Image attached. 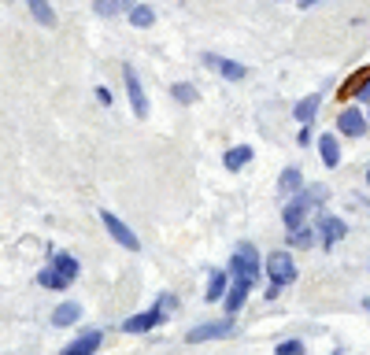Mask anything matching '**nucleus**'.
<instances>
[{
	"label": "nucleus",
	"mask_w": 370,
	"mask_h": 355,
	"mask_svg": "<svg viewBox=\"0 0 370 355\" xmlns=\"http://www.w3.org/2000/svg\"><path fill=\"white\" fill-rule=\"evenodd\" d=\"M278 355H303V344L300 340H281L278 344Z\"/></svg>",
	"instance_id": "bb28decb"
},
{
	"label": "nucleus",
	"mask_w": 370,
	"mask_h": 355,
	"mask_svg": "<svg viewBox=\"0 0 370 355\" xmlns=\"http://www.w3.org/2000/svg\"><path fill=\"white\" fill-rule=\"evenodd\" d=\"M126 8H134V4H130V0H93V12H96V15H104V19L123 15Z\"/></svg>",
	"instance_id": "dca6fc26"
},
{
	"label": "nucleus",
	"mask_w": 370,
	"mask_h": 355,
	"mask_svg": "<svg viewBox=\"0 0 370 355\" xmlns=\"http://www.w3.org/2000/svg\"><path fill=\"white\" fill-rule=\"evenodd\" d=\"M100 222H104V230L112 233V241H118V244H123L126 252H137V248H141V241L134 237V230H130V226H126L123 219H115V215L107 211V208L100 211Z\"/></svg>",
	"instance_id": "7ed1b4c3"
},
{
	"label": "nucleus",
	"mask_w": 370,
	"mask_h": 355,
	"mask_svg": "<svg viewBox=\"0 0 370 355\" xmlns=\"http://www.w3.org/2000/svg\"><path fill=\"white\" fill-rule=\"evenodd\" d=\"M26 8L34 12V19L41 26H56V12L49 8V0H26Z\"/></svg>",
	"instance_id": "6ab92c4d"
},
{
	"label": "nucleus",
	"mask_w": 370,
	"mask_h": 355,
	"mask_svg": "<svg viewBox=\"0 0 370 355\" xmlns=\"http://www.w3.org/2000/svg\"><path fill=\"white\" fill-rule=\"evenodd\" d=\"M319 152H322V163H326V167H337V163H341V148H337V137L322 134V137H319Z\"/></svg>",
	"instance_id": "4468645a"
},
{
	"label": "nucleus",
	"mask_w": 370,
	"mask_h": 355,
	"mask_svg": "<svg viewBox=\"0 0 370 355\" xmlns=\"http://www.w3.org/2000/svg\"><path fill=\"white\" fill-rule=\"evenodd\" d=\"M319 233L326 237V244H337L341 237H348V226L341 219H330V215H322L319 219Z\"/></svg>",
	"instance_id": "9d476101"
},
{
	"label": "nucleus",
	"mask_w": 370,
	"mask_h": 355,
	"mask_svg": "<svg viewBox=\"0 0 370 355\" xmlns=\"http://www.w3.org/2000/svg\"><path fill=\"white\" fill-rule=\"evenodd\" d=\"M52 271H60L67 282H74V277H78V260L67 255V252H60V255H52Z\"/></svg>",
	"instance_id": "f3484780"
},
{
	"label": "nucleus",
	"mask_w": 370,
	"mask_h": 355,
	"mask_svg": "<svg viewBox=\"0 0 370 355\" xmlns=\"http://www.w3.org/2000/svg\"><path fill=\"white\" fill-rule=\"evenodd\" d=\"M204 63H208V67H215V71L222 74V78H230V82L245 78V67H241V63H230V60H222V56H204Z\"/></svg>",
	"instance_id": "9b49d317"
},
{
	"label": "nucleus",
	"mask_w": 370,
	"mask_h": 355,
	"mask_svg": "<svg viewBox=\"0 0 370 355\" xmlns=\"http://www.w3.org/2000/svg\"><path fill=\"white\" fill-rule=\"evenodd\" d=\"M337 130L344 137H363L367 134V115L355 111V107H344V111L337 115Z\"/></svg>",
	"instance_id": "423d86ee"
},
{
	"label": "nucleus",
	"mask_w": 370,
	"mask_h": 355,
	"mask_svg": "<svg viewBox=\"0 0 370 355\" xmlns=\"http://www.w3.org/2000/svg\"><path fill=\"white\" fill-rule=\"evenodd\" d=\"M248 159H252V148H248V145H237V148H230V152H226L222 163H226V170H241Z\"/></svg>",
	"instance_id": "aec40b11"
},
{
	"label": "nucleus",
	"mask_w": 370,
	"mask_h": 355,
	"mask_svg": "<svg viewBox=\"0 0 370 355\" xmlns=\"http://www.w3.org/2000/svg\"><path fill=\"white\" fill-rule=\"evenodd\" d=\"M82 318V307L78 304H60L52 311V326H74V322Z\"/></svg>",
	"instance_id": "2eb2a0df"
},
{
	"label": "nucleus",
	"mask_w": 370,
	"mask_h": 355,
	"mask_svg": "<svg viewBox=\"0 0 370 355\" xmlns=\"http://www.w3.org/2000/svg\"><path fill=\"white\" fill-rule=\"evenodd\" d=\"M367 181H370V170H367Z\"/></svg>",
	"instance_id": "2f4dec72"
},
{
	"label": "nucleus",
	"mask_w": 370,
	"mask_h": 355,
	"mask_svg": "<svg viewBox=\"0 0 370 355\" xmlns=\"http://www.w3.org/2000/svg\"><path fill=\"white\" fill-rule=\"evenodd\" d=\"M303 189V174L297 167H289V170H281V192H300Z\"/></svg>",
	"instance_id": "4be33fe9"
},
{
	"label": "nucleus",
	"mask_w": 370,
	"mask_h": 355,
	"mask_svg": "<svg viewBox=\"0 0 370 355\" xmlns=\"http://www.w3.org/2000/svg\"><path fill=\"white\" fill-rule=\"evenodd\" d=\"M100 340H104V337H100V329H85L82 337L74 340V344H67V348H63L60 355H93L96 348H100Z\"/></svg>",
	"instance_id": "1a4fd4ad"
},
{
	"label": "nucleus",
	"mask_w": 370,
	"mask_h": 355,
	"mask_svg": "<svg viewBox=\"0 0 370 355\" xmlns=\"http://www.w3.org/2000/svg\"><path fill=\"white\" fill-rule=\"evenodd\" d=\"M37 282L45 285V289H56V293H60V289H67V285H71L67 277H63L60 271H52V266H49V271H41V274H37Z\"/></svg>",
	"instance_id": "5701e85b"
},
{
	"label": "nucleus",
	"mask_w": 370,
	"mask_h": 355,
	"mask_svg": "<svg viewBox=\"0 0 370 355\" xmlns=\"http://www.w3.org/2000/svg\"><path fill=\"white\" fill-rule=\"evenodd\" d=\"M367 82H370V67L355 71L352 78H348V82L341 85V96H344V100H348V96H359V93H363V85H367Z\"/></svg>",
	"instance_id": "a211bd4d"
},
{
	"label": "nucleus",
	"mask_w": 370,
	"mask_h": 355,
	"mask_svg": "<svg viewBox=\"0 0 370 355\" xmlns=\"http://www.w3.org/2000/svg\"><path fill=\"white\" fill-rule=\"evenodd\" d=\"M259 271H267V266H259L256 248L252 244H241V248L234 252V260H230V277H237V282H245V285H256Z\"/></svg>",
	"instance_id": "f257e3e1"
},
{
	"label": "nucleus",
	"mask_w": 370,
	"mask_h": 355,
	"mask_svg": "<svg viewBox=\"0 0 370 355\" xmlns=\"http://www.w3.org/2000/svg\"><path fill=\"white\" fill-rule=\"evenodd\" d=\"M308 211H311L308 197H303V192H297V197L289 200V208H285V215H281V219H285V226H289V230H300V226H303V219H308Z\"/></svg>",
	"instance_id": "6e6552de"
},
{
	"label": "nucleus",
	"mask_w": 370,
	"mask_h": 355,
	"mask_svg": "<svg viewBox=\"0 0 370 355\" xmlns=\"http://www.w3.org/2000/svg\"><path fill=\"white\" fill-rule=\"evenodd\" d=\"M333 355H344V352H333Z\"/></svg>",
	"instance_id": "473e14b6"
},
{
	"label": "nucleus",
	"mask_w": 370,
	"mask_h": 355,
	"mask_svg": "<svg viewBox=\"0 0 370 355\" xmlns=\"http://www.w3.org/2000/svg\"><path fill=\"white\" fill-rule=\"evenodd\" d=\"M130 23H134V26H152V23H156V12H152L148 4H134V8H130Z\"/></svg>",
	"instance_id": "412c9836"
},
{
	"label": "nucleus",
	"mask_w": 370,
	"mask_h": 355,
	"mask_svg": "<svg viewBox=\"0 0 370 355\" xmlns=\"http://www.w3.org/2000/svg\"><path fill=\"white\" fill-rule=\"evenodd\" d=\"M311 4H319V0H300V8H311Z\"/></svg>",
	"instance_id": "c756f323"
},
{
	"label": "nucleus",
	"mask_w": 370,
	"mask_h": 355,
	"mask_svg": "<svg viewBox=\"0 0 370 355\" xmlns=\"http://www.w3.org/2000/svg\"><path fill=\"white\" fill-rule=\"evenodd\" d=\"M96 100H100V104H112V93H107L104 85H96Z\"/></svg>",
	"instance_id": "cd10ccee"
},
{
	"label": "nucleus",
	"mask_w": 370,
	"mask_h": 355,
	"mask_svg": "<svg viewBox=\"0 0 370 355\" xmlns=\"http://www.w3.org/2000/svg\"><path fill=\"white\" fill-rule=\"evenodd\" d=\"M170 93H174V100H182V104H193V100H197V89H193V85H185V82H178Z\"/></svg>",
	"instance_id": "393cba45"
},
{
	"label": "nucleus",
	"mask_w": 370,
	"mask_h": 355,
	"mask_svg": "<svg viewBox=\"0 0 370 355\" xmlns=\"http://www.w3.org/2000/svg\"><path fill=\"white\" fill-rule=\"evenodd\" d=\"M123 78H126V93H130V104H134V115L137 118H148V96H145V85H141L137 71L134 67H123Z\"/></svg>",
	"instance_id": "39448f33"
},
{
	"label": "nucleus",
	"mask_w": 370,
	"mask_h": 355,
	"mask_svg": "<svg viewBox=\"0 0 370 355\" xmlns=\"http://www.w3.org/2000/svg\"><path fill=\"white\" fill-rule=\"evenodd\" d=\"M226 296V274H211V282H208V300H222Z\"/></svg>",
	"instance_id": "b1692460"
},
{
	"label": "nucleus",
	"mask_w": 370,
	"mask_h": 355,
	"mask_svg": "<svg viewBox=\"0 0 370 355\" xmlns=\"http://www.w3.org/2000/svg\"><path fill=\"white\" fill-rule=\"evenodd\" d=\"M159 322H163V311H159V307H152V311H141V315L126 318V322H123V329H126V333H148V329H156Z\"/></svg>",
	"instance_id": "0eeeda50"
},
{
	"label": "nucleus",
	"mask_w": 370,
	"mask_h": 355,
	"mask_svg": "<svg viewBox=\"0 0 370 355\" xmlns=\"http://www.w3.org/2000/svg\"><path fill=\"white\" fill-rule=\"evenodd\" d=\"M248 289H252V285H245V282H237V277H234L230 293L222 296V300H226V315H237V311L245 307V296H248Z\"/></svg>",
	"instance_id": "ddd939ff"
},
{
	"label": "nucleus",
	"mask_w": 370,
	"mask_h": 355,
	"mask_svg": "<svg viewBox=\"0 0 370 355\" xmlns=\"http://www.w3.org/2000/svg\"><path fill=\"white\" fill-rule=\"evenodd\" d=\"M267 277H270V285H278V289L297 282V263H292V255L289 252H270L267 255Z\"/></svg>",
	"instance_id": "f03ea898"
},
{
	"label": "nucleus",
	"mask_w": 370,
	"mask_h": 355,
	"mask_svg": "<svg viewBox=\"0 0 370 355\" xmlns=\"http://www.w3.org/2000/svg\"><path fill=\"white\" fill-rule=\"evenodd\" d=\"M230 333H234V315H226V318H219V322H204V326L189 329V333H185V340H189V344H200V340L230 337Z\"/></svg>",
	"instance_id": "20e7f679"
},
{
	"label": "nucleus",
	"mask_w": 370,
	"mask_h": 355,
	"mask_svg": "<svg viewBox=\"0 0 370 355\" xmlns=\"http://www.w3.org/2000/svg\"><path fill=\"white\" fill-rule=\"evenodd\" d=\"M311 230H303V226H300V230H292V244H297V248H311Z\"/></svg>",
	"instance_id": "a878e982"
},
{
	"label": "nucleus",
	"mask_w": 370,
	"mask_h": 355,
	"mask_svg": "<svg viewBox=\"0 0 370 355\" xmlns=\"http://www.w3.org/2000/svg\"><path fill=\"white\" fill-rule=\"evenodd\" d=\"M363 307H367V311H370V296H367V300H363Z\"/></svg>",
	"instance_id": "7c9ffc66"
},
{
	"label": "nucleus",
	"mask_w": 370,
	"mask_h": 355,
	"mask_svg": "<svg viewBox=\"0 0 370 355\" xmlns=\"http://www.w3.org/2000/svg\"><path fill=\"white\" fill-rule=\"evenodd\" d=\"M319 104H322V96H319V93L303 96V100L297 104V111H292V115H297V122H300V126H311V118L319 115Z\"/></svg>",
	"instance_id": "f8f14e48"
},
{
	"label": "nucleus",
	"mask_w": 370,
	"mask_h": 355,
	"mask_svg": "<svg viewBox=\"0 0 370 355\" xmlns=\"http://www.w3.org/2000/svg\"><path fill=\"white\" fill-rule=\"evenodd\" d=\"M359 100H370V82L363 85V93H359Z\"/></svg>",
	"instance_id": "c85d7f7f"
}]
</instances>
